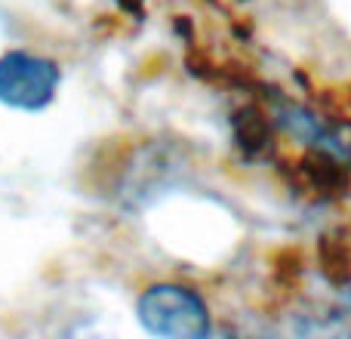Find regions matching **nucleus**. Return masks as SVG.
<instances>
[{"instance_id":"f257e3e1","label":"nucleus","mask_w":351,"mask_h":339,"mask_svg":"<svg viewBox=\"0 0 351 339\" xmlns=\"http://www.w3.org/2000/svg\"><path fill=\"white\" fill-rule=\"evenodd\" d=\"M139 324L154 336L204 339L210 334V309L188 287L154 284L139 299Z\"/></svg>"},{"instance_id":"f03ea898","label":"nucleus","mask_w":351,"mask_h":339,"mask_svg":"<svg viewBox=\"0 0 351 339\" xmlns=\"http://www.w3.org/2000/svg\"><path fill=\"white\" fill-rule=\"evenodd\" d=\"M59 68L31 53L0 56V102L16 111H40L56 99Z\"/></svg>"},{"instance_id":"7ed1b4c3","label":"nucleus","mask_w":351,"mask_h":339,"mask_svg":"<svg viewBox=\"0 0 351 339\" xmlns=\"http://www.w3.org/2000/svg\"><path fill=\"white\" fill-rule=\"evenodd\" d=\"M296 173L302 179V185L324 200L342 198V194L351 191V170L330 148H308L305 154H299Z\"/></svg>"},{"instance_id":"20e7f679","label":"nucleus","mask_w":351,"mask_h":339,"mask_svg":"<svg viewBox=\"0 0 351 339\" xmlns=\"http://www.w3.org/2000/svg\"><path fill=\"white\" fill-rule=\"evenodd\" d=\"M324 262H351V256H348V250H336V253L330 256V259L324 256ZM327 272L333 274L336 281H346L348 274H351V266H333V268H327Z\"/></svg>"}]
</instances>
